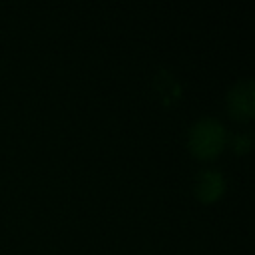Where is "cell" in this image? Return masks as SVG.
Wrapping results in <instances>:
<instances>
[{
    "label": "cell",
    "mask_w": 255,
    "mask_h": 255,
    "mask_svg": "<svg viewBox=\"0 0 255 255\" xmlns=\"http://www.w3.org/2000/svg\"><path fill=\"white\" fill-rule=\"evenodd\" d=\"M187 147L201 161L215 159L225 147V129L215 118H201L189 128Z\"/></svg>",
    "instance_id": "1"
},
{
    "label": "cell",
    "mask_w": 255,
    "mask_h": 255,
    "mask_svg": "<svg viewBox=\"0 0 255 255\" xmlns=\"http://www.w3.org/2000/svg\"><path fill=\"white\" fill-rule=\"evenodd\" d=\"M227 110L233 120L247 122L255 116V90L253 80H241L237 82L229 94H227Z\"/></svg>",
    "instance_id": "2"
},
{
    "label": "cell",
    "mask_w": 255,
    "mask_h": 255,
    "mask_svg": "<svg viewBox=\"0 0 255 255\" xmlns=\"http://www.w3.org/2000/svg\"><path fill=\"white\" fill-rule=\"evenodd\" d=\"M225 191V179L217 169H203L199 171L195 185H193V193L199 201L203 203H213L217 201Z\"/></svg>",
    "instance_id": "3"
},
{
    "label": "cell",
    "mask_w": 255,
    "mask_h": 255,
    "mask_svg": "<svg viewBox=\"0 0 255 255\" xmlns=\"http://www.w3.org/2000/svg\"><path fill=\"white\" fill-rule=\"evenodd\" d=\"M233 143H235V151H237V153H245V151L251 147V137H249L247 133H241V135L235 137Z\"/></svg>",
    "instance_id": "4"
}]
</instances>
